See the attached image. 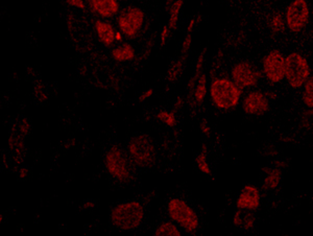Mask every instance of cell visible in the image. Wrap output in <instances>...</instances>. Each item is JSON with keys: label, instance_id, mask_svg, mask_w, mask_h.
Segmentation results:
<instances>
[{"label": "cell", "instance_id": "13", "mask_svg": "<svg viewBox=\"0 0 313 236\" xmlns=\"http://www.w3.org/2000/svg\"><path fill=\"white\" fill-rule=\"evenodd\" d=\"M91 10L101 17H113L119 12V4L116 0H89Z\"/></svg>", "mask_w": 313, "mask_h": 236}, {"label": "cell", "instance_id": "14", "mask_svg": "<svg viewBox=\"0 0 313 236\" xmlns=\"http://www.w3.org/2000/svg\"><path fill=\"white\" fill-rule=\"evenodd\" d=\"M95 32L99 41L106 46H111L117 39V32L108 22L97 20L95 22Z\"/></svg>", "mask_w": 313, "mask_h": 236}, {"label": "cell", "instance_id": "23", "mask_svg": "<svg viewBox=\"0 0 313 236\" xmlns=\"http://www.w3.org/2000/svg\"><path fill=\"white\" fill-rule=\"evenodd\" d=\"M183 64H184V58H181L180 60H178L177 62H175L170 66L167 72V80L169 82H175L180 76L182 69H183Z\"/></svg>", "mask_w": 313, "mask_h": 236}, {"label": "cell", "instance_id": "8", "mask_svg": "<svg viewBox=\"0 0 313 236\" xmlns=\"http://www.w3.org/2000/svg\"><path fill=\"white\" fill-rule=\"evenodd\" d=\"M309 19V6L306 0H295L288 6L285 21L286 26L293 32L302 30Z\"/></svg>", "mask_w": 313, "mask_h": 236}, {"label": "cell", "instance_id": "7", "mask_svg": "<svg viewBox=\"0 0 313 236\" xmlns=\"http://www.w3.org/2000/svg\"><path fill=\"white\" fill-rule=\"evenodd\" d=\"M145 15L139 8L130 6L121 12L118 17V26L124 36L129 38L136 37L143 26Z\"/></svg>", "mask_w": 313, "mask_h": 236}, {"label": "cell", "instance_id": "25", "mask_svg": "<svg viewBox=\"0 0 313 236\" xmlns=\"http://www.w3.org/2000/svg\"><path fill=\"white\" fill-rule=\"evenodd\" d=\"M191 43H192L191 34H187L186 37H185V39H184L183 45H182V58H184V60H185V58H186V56L190 50Z\"/></svg>", "mask_w": 313, "mask_h": 236}, {"label": "cell", "instance_id": "2", "mask_svg": "<svg viewBox=\"0 0 313 236\" xmlns=\"http://www.w3.org/2000/svg\"><path fill=\"white\" fill-rule=\"evenodd\" d=\"M210 96L213 104L220 110L234 109L241 96V89L234 80L227 78H214L210 85Z\"/></svg>", "mask_w": 313, "mask_h": 236}, {"label": "cell", "instance_id": "18", "mask_svg": "<svg viewBox=\"0 0 313 236\" xmlns=\"http://www.w3.org/2000/svg\"><path fill=\"white\" fill-rule=\"evenodd\" d=\"M206 96H207V76L203 74L198 80V85H195L194 100L198 104H202Z\"/></svg>", "mask_w": 313, "mask_h": 236}, {"label": "cell", "instance_id": "6", "mask_svg": "<svg viewBox=\"0 0 313 236\" xmlns=\"http://www.w3.org/2000/svg\"><path fill=\"white\" fill-rule=\"evenodd\" d=\"M310 76V67L306 58L298 52L285 58V78L293 88L303 87Z\"/></svg>", "mask_w": 313, "mask_h": 236}, {"label": "cell", "instance_id": "26", "mask_svg": "<svg viewBox=\"0 0 313 236\" xmlns=\"http://www.w3.org/2000/svg\"><path fill=\"white\" fill-rule=\"evenodd\" d=\"M169 32H170V28L167 26H164L163 28H162V32H161V36H160V45L161 46H164L166 44V41H167V38L169 36Z\"/></svg>", "mask_w": 313, "mask_h": 236}, {"label": "cell", "instance_id": "34", "mask_svg": "<svg viewBox=\"0 0 313 236\" xmlns=\"http://www.w3.org/2000/svg\"><path fill=\"white\" fill-rule=\"evenodd\" d=\"M72 16H69V19H68V30L69 32L72 30Z\"/></svg>", "mask_w": 313, "mask_h": 236}, {"label": "cell", "instance_id": "29", "mask_svg": "<svg viewBox=\"0 0 313 236\" xmlns=\"http://www.w3.org/2000/svg\"><path fill=\"white\" fill-rule=\"evenodd\" d=\"M29 132V122L26 120H23L20 124V133H22L23 136L27 135Z\"/></svg>", "mask_w": 313, "mask_h": 236}, {"label": "cell", "instance_id": "33", "mask_svg": "<svg viewBox=\"0 0 313 236\" xmlns=\"http://www.w3.org/2000/svg\"><path fill=\"white\" fill-rule=\"evenodd\" d=\"M27 174H28V170L26 168H21L20 172H19V176H20L21 179H24L25 176H27Z\"/></svg>", "mask_w": 313, "mask_h": 236}, {"label": "cell", "instance_id": "5", "mask_svg": "<svg viewBox=\"0 0 313 236\" xmlns=\"http://www.w3.org/2000/svg\"><path fill=\"white\" fill-rule=\"evenodd\" d=\"M167 214L172 222L185 231L194 233L200 227V218L189 204L179 198H171L167 204Z\"/></svg>", "mask_w": 313, "mask_h": 236}, {"label": "cell", "instance_id": "31", "mask_svg": "<svg viewBox=\"0 0 313 236\" xmlns=\"http://www.w3.org/2000/svg\"><path fill=\"white\" fill-rule=\"evenodd\" d=\"M201 130H202V133H203L204 135H206V136L210 135L211 130H210V126H209V124H208V122H207L206 120H204L202 122V124H201Z\"/></svg>", "mask_w": 313, "mask_h": 236}, {"label": "cell", "instance_id": "17", "mask_svg": "<svg viewBox=\"0 0 313 236\" xmlns=\"http://www.w3.org/2000/svg\"><path fill=\"white\" fill-rule=\"evenodd\" d=\"M184 4V0H176L173 4L171 6L170 10H169V20H168V26L170 28V30H175L178 26L179 22V17H180V13L181 10L183 8Z\"/></svg>", "mask_w": 313, "mask_h": 236}, {"label": "cell", "instance_id": "1", "mask_svg": "<svg viewBox=\"0 0 313 236\" xmlns=\"http://www.w3.org/2000/svg\"><path fill=\"white\" fill-rule=\"evenodd\" d=\"M145 218V210L139 200L116 205L110 212V222L112 225L120 231H134L140 228Z\"/></svg>", "mask_w": 313, "mask_h": 236}, {"label": "cell", "instance_id": "3", "mask_svg": "<svg viewBox=\"0 0 313 236\" xmlns=\"http://www.w3.org/2000/svg\"><path fill=\"white\" fill-rule=\"evenodd\" d=\"M132 160L129 154L118 146H111L104 155V166L112 178L120 183L130 182L133 178Z\"/></svg>", "mask_w": 313, "mask_h": 236}, {"label": "cell", "instance_id": "22", "mask_svg": "<svg viewBox=\"0 0 313 236\" xmlns=\"http://www.w3.org/2000/svg\"><path fill=\"white\" fill-rule=\"evenodd\" d=\"M304 86L303 102L308 108H313V76L308 78Z\"/></svg>", "mask_w": 313, "mask_h": 236}, {"label": "cell", "instance_id": "12", "mask_svg": "<svg viewBox=\"0 0 313 236\" xmlns=\"http://www.w3.org/2000/svg\"><path fill=\"white\" fill-rule=\"evenodd\" d=\"M236 206L240 210H256L260 206V192L254 185H246L237 198Z\"/></svg>", "mask_w": 313, "mask_h": 236}, {"label": "cell", "instance_id": "15", "mask_svg": "<svg viewBox=\"0 0 313 236\" xmlns=\"http://www.w3.org/2000/svg\"><path fill=\"white\" fill-rule=\"evenodd\" d=\"M112 56L117 62H127L134 60L136 56V52L131 44L125 43L114 48L112 50Z\"/></svg>", "mask_w": 313, "mask_h": 236}, {"label": "cell", "instance_id": "19", "mask_svg": "<svg viewBox=\"0 0 313 236\" xmlns=\"http://www.w3.org/2000/svg\"><path fill=\"white\" fill-rule=\"evenodd\" d=\"M282 179V172L279 170H271L264 180V185L269 190H275L280 185Z\"/></svg>", "mask_w": 313, "mask_h": 236}, {"label": "cell", "instance_id": "4", "mask_svg": "<svg viewBox=\"0 0 313 236\" xmlns=\"http://www.w3.org/2000/svg\"><path fill=\"white\" fill-rule=\"evenodd\" d=\"M127 154L137 166L150 168L157 161V148L152 137L139 134L131 139L127 144Z\"/></svg>", "mask_w": 313, "mask_h": 236}, {"label": "cell", "instance_id": "30", "mask_svg": "<svg viewBox=\"0 0 313 236\" xmlns=\"http://www.w3.org/2000/svg\"><path fill=\"white\" fill-rule=\"evenodd\" d=\"M154 94V89H148L146 91H144L140 96H139V102H145L146 100H148L149 98H152Z\"/></svg>", "mask_w": 313, "mask_h": 236}, {"label": "cell", "instance_id": "27", "mask_svg": "<svg viewBox=\"0 0 313 236\" xmlns=\"http://www.w3.org/2000/svg\"><path fill=\"white\" fill-rule=\"evenodd\" d=\"M66 2L69 6H74L76 8H80V10H85L86 8V4H85L84 0H66Z\"/></svg>", "mask_w": 313, "mask_h": 236}, {"label": "cell", "instance_id": "10", "mask_svg": "<svg viewBox=\"0 0 313 236\" xmlns=\"http://www.w3.org/2000/svg\"><path fill=\"white\" fill-rule=\"evenodd\" d=\"M232 78L240 88H249L257 85L260 74L250 63L242 62L232 69Z\"/></svg>", "mask_w": 313, "mask_h": 236}, {"label": "cell", "instance_id": "9", "mask_svg": "<svg viewBox=\"0 0 313 236\" xmlns=\"http://www.w3.org/2000/svg\"><path fill=\"white\" fill-rule=\"evenodd\" d=\"M263 72L271 84L280 82L285 78V58L279 50H272L263 60Z\"/></svg>", "mask_w": 313, "mask_h": 236}, {"label": "cell", "instance_id": "28", "mask_svg": "<svg viewBox=\"0 0 313 236\" xmlns=\"http://www.w3.org/2000/svg\"><path fill=\"white\" fill-rule=\"evenodd\" d=\"M254 224H255V220L252 214L246 216L245 220L242 218V225H245L246 229H251L254 226Z\"/></svg>", "mask_w": 313, "mask_h": 236}, {"label": "cell", "instance_id": "11", "mask_svg": "<svg viewBox=\"0 0 313 236\" xmlns=\"http://www.w3.org/2000/svg\"><path fill=\"white\" fill-rule=\"evenodd\" d=\"M269 108V100L260 91H253L249 93L243 100V110L250 115H262L268 112Z\"/></svg>", "mask_w": 313, "mask_h": 236}, {"label": "cell", "instance_id": "20", "mask_svg": "<svg viewBox=\"0 0 313 236\" xmlns=\"http://www.w3.org/2000/svg\"><path fill=\"white\" fill-rule=\"evenodd\" d=\"M195 162H196V165H198V168L201 170V172H203L206 176H211L212 170L210 168V164H209L208 162L207 152L205 148H203L200 154L196 156Z\"/></svg>", "mask_w": 313, "mask_h": 236}, {"label": "cell", "instance_id": "16", "mask_svg": "<svg viewBox=\"0 0 313 236\" xmlns=\"http://www.w3.org/2000/svg\"><path fill=\"white\" fill-rule=\"evenodd\" d=\"M155 236H181V230L175 222H164L156 229Z\"/></svg>", "mask_w": 313, "mask_h": 236}, {"label": "cell", "instance_id": "24", "mask_svg": "<svg viewBox=\"0 0 313 236\" xmlns=\"http://www.w3.org/2000/svg\"><path fill=\"white\" fill-rule=\"evenodd\" d=\"M286 21L281 14H275L271 20V28L274 32H281L284 30Z\"/></svg>", "mask_w": 313, "mask_h": 236}, {"label": "cell", "instance_id": "21", "mask_svg": "<svg viewBox=\"0 0 313 236\" xmlns=\"http://www.w3.org/2000/svg\"><path fill=\"white\" fill-rule=\"evenodd\" d=\"M157 120H160L161 122L165 124L169 128H173L177 124V116L175 112L161 110L157 114Z\"/></svg>", "mask_w": 313, "mask_h": 236}, {"label": "cell", "instance_id": "32", "mask_svg": "<svg viewBox=\"0 0 313 236\" xmlns=\"http://www.w3.org/2000/svg\"><path fill=\"white\" fill-rule=\"evenodd\" d=\"M196 23H198V21H196L195 18H192L189 23H188V26H187V34H191L196 26Z\"/></svg>", "mask_w": 313, "mask_h": 236}]
</instances>
